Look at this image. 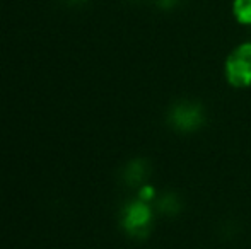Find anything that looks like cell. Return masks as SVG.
Masks as SVG:
<instances>
[{"mask_svg": "<svg viewBox=\"0 0 251 249\" xmlns=\"http://www.w3.org/2000/svg\"><path fill=\"white\" fill-rule=\"evenodd\" d=\"M86 2H89V0H65V3H69V5H82Z\"/></svg>", "mask_w": 251, "mask_h": 249, "instance_id": "obj_9", "label": "cell"}, {"mask_svg": "<svg viewBox=\"0 0 251 249\" xmlns=\"http://www.w3.org/2000/svg\"><path fill=\"white\" fill-rule=\"evenodd\" d=\"M232 16L241 26H251V0H234Z\"/></svg>", "mask_w": 251, "mask_h": 249, "instance_id": "obj_6", "label": "cell"}, {"mask_svg": "<svg viewBox=\"0 0 251 249\" xmlns=\"http://www.w3.org/2000/svg\"><path fill=\"white\" fill-rule=\"evenodd\" d=\"M224 77L234 89L251 87V41L241 43L226 57Z\"/></svg>", "mask_w": 251, "mask_h": 249, "instance_id": "obj_3", "label": "cell"}, {"mask_svg": "<svg viewBox=\"0 0 251 249\" xmlns=\"http://www.w3.org/2000/svg\"><path fill=\"white\" fill-rule=\"evenodd\" d=\"M152 222H154V210H152L151 203L140 200L139 196L126 203L120 213L122 229L135 239H144L149 236L152 230Z\"/></svg>", "mask_w": 251, "mask_h": 249, "instance_id": "obj_2", "label": "cell"}, {"mask_svg": "<svg viewBox=\"0 0 251 249\" xmlns=\"http://www.w3.org/2000/svg\"><path fill=\"white\" fill-rule=\"evenodd\" d=\"M166 121L171 130L183 135H190L201 130L207 123V111L200 101L179 99L169 106L166 113Z\"/></svg>", "mask_w": 251, "mask_h": 249, "instance_id": "obj_1", "label": "cell"}, {"mask_svg": "<svg viewBox=\"0 0 251 249\" xmlns=\"http://www.w3.org/2000/svg\"><path fill=\"white\" fill-rule=\"evenodd\" d=\"M155 206L162 215L175 217L178 213H181L183 210V202L179 198V195L176 193H164L159 198H155Z\"/></svg>", "mask_w": 251, "mask_h": 249, "instance_id": "obj_5", "label": "cell"}, {"mask_svg": "<svg viewBox=\"0 0 251 249\" xmlns=\"http://www.w3.org/2000/svg\"><path fill=\"white\" fill-rule=\"evenodd\" d=\"M139 198H140V200H144V202H147V203L155 202V198H157V193H155V188L152 186V184H149V183L142 184V186L139 188Z\"/></svg>", "mask_w": 251, "mask_h": 249, "instance_id": "obj_7", "label": "cell"}, {"mask_svg": "<svg viewBox=\"0 0 251 249\" xmlns=\"http://www.w3.org/2000/svg\"><path fill=\"white\" fill-rule=\"evenodd\" d=\"M151 167L146 159H132L122 169V180L128 186H142L146 184V180L149 178Z\"/></svg>", "mask_w": 251, "mask_h": 249, "instance_id": "obj_4", "label": "cell"}, {"mask_svg": "<svg viewBox=\"0 0 251 249\" xmlns=\"http://www.w3.org/2000/svg\"><path fill=\"white\" fill-rule=\"evenodd\" d=\"M179 2H181V0H155V3H157L161 9H173V7L178 5Z\"/></svg>", "mask_w": 251, "mask_h": 249, "instance_id": "obj_8", "label": "cell"}]
</instances>
